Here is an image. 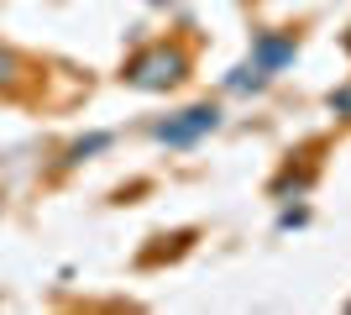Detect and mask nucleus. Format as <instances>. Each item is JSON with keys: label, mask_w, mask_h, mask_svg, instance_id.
Returning a JSON list of instances; mask_svg holds the SVG:
<instances>
[{"label": "nucleus", "mask_w": 351, "mask_h": 315, "mask_svg": "<svg viewBox=\"0 0 351 315\" xmlns=\"http://www.w3.org/2000/svg\"><path fill=\"white\" fill-rule=\"evenodd\" d=\"M215 121H220L215 105H194V110H184V121H162L158 137H162V142H173V148H189L199 132H215Z\"/></svg>", "instance_id": "2"}, {"label": "nucleus", "mask_w": 351, "mask_h": 315, "mask_svg": "<svg viewBox=\"0 0 351 315\" xmlns=\"http://www.w3.org/2000/svg\"><path fill=\"white\" fill-rule=\"evenodd\" d=\"M21 84H27V63H21V53L0 47V95H16Z\"/></svg>", "instance_id": "3"}, {"label": "nucleus", "mask_w": 351, "mask_h": 315, "mask_svg": "<svg viewBox=\"0 0 351 315\" xmlns=\"http://www.w3.org/2000/svg\"><path fill=\"white\" fill-rule=\"evenodd\" d=\"M257 53H263V63H257V69H263V74H273L283 58H293V37H263V43H257Z\"/></svg>", "instance_id": "4"}, {"label": "nucleus", "mask_w": 351, "mask_h": 315, "mask_svg": "<svg viewBox=\"0 0 351 315\" xmlns=\"http://www.w3.org/2000/svg\"><path fill=\"white\" fill-rule=\"evenodd\" d=\"M100 148H110V137H105V132H95V137H84V142H73V148H69V158H63V163H84L89 152H100Z\"/></svg>", "instance_id": "5"}, {"label": "nucleus", "mask_w": 351, "mask_h": 315, "mask_svg": "<svg viewBox=\"0 0 351 315\" xmlns=\"http://www.w3.org/2000/svg\"><path fill=\"white\" fill-rule=\"evenodd\" d=\"M330 110H346V116H351V90H341V95H330Z\"/></svg>", "instance_id": "6"}, {"label": "nucleus", "mask_w": 351, "mask_h": 315, "mask_svg": "<svg viewBox=\"0 0 351 315\" xmlns=\"http://www.w3.org/2000/svg\"><path fill=\"white\" fill-rule=\"evenodd\" d=\"M184 74H189V53L173 47V43H152V47H142V53L126 63L121 79L136 84V90H173Z\"/></svg>", "instance_id": "1"}]
</instances>
